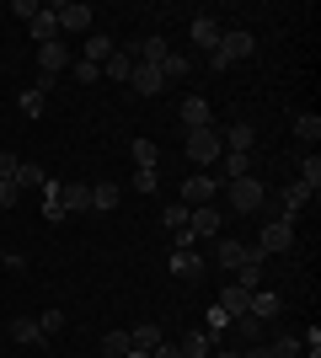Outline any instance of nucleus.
Masks as SVG:
<instances>
[{"label":"nucleus","instance_id":"42","mask_svg":"<svg viewBox=\"0 0 321 358\" xmlns=\"http://www.w3.org/2000/svg\"><path fill=\"white\" fill-rule=\"evenodd\" d=\"M70 70H76V80H80V86H97V75H102L97 64H86V59H76Z\"/></svg>","mask_w":321,"mask_h":358},{"label":"nucleus","instance_id":"41","mask_svg":"<svg viewBox=\"0 0 321 358\" xmlns=\"http://www.w3.org/2000/svg\"><path fill=\"white\" fill-rule=\"evenodd\" d=\"M129 187H134V193H155V187H161V171H139L134 166V182H129Z\"/></svg>","mask_w":321,"mask_h":358},{"label":"nucleus","instance_id":"29","mask_svg":"<svg viewBox=\"0 0 321 358\" xmlns=\"http://www.w3.org/2000/svg\"><path fill=\"white\" fill-rule=\"evenodd\" d=\"M187 75H193V59H183V54H166V59H161V80H187Z\"/></svg>","mask_w":321,"mask_h":358},{"label":"nucleus","instance_id":"37","mask_svg":"<svg viewBox=\"0 0 321 358\" xmlns=\"http://www.w3.org/2000/svg\"><path fill=\"white\" fill-rule=\"evenodd\" d=\"M300 182H306L311 193L321 187V155H306V161H300Z\"/></svg>","mask_w":321,"mask_h":358},{"label":"nucleus","instance_id":"27","mask_svg":"<svg viewBox=\"0 0 321 358\" xmlns=\"http://www.w3.org/2000/svg\"><path fill=\"white\" fill-rule=\"evenodd\" d=\"M43 220H48V224L70 220V214H64V203H59V182H54V177L43 182Z\"/></svg>","mask_w":321,"mask_h":358},{"label":"nucleus","instance_id":"44","mask_svg":"<svg viewBox=\"0 0 321 358\" xmlns=\"http://www.w3.org/2000/svg\"><path fill=\"white\" fill-rule=\"evenodd\" d=\"M16 166H22V161H16L11 150H0V182H16Z\"/></svg>","mask_w":321,"mask_h":358},{"label":"nucleus","instance_id":"32","mask_svg":"<svg viewBox=\"0 0 321 358\" xmlns=\"http://www.w3.org/2000/svg\"><path fill=\"white\" fill-rule=\"evenodd\" d=\"M220 161H225V182H241V177H252V155H236V150H225Z\"/></svg>","mask_w":321,"mask_h":358},{"label":"nucleus","instance_id":"25","mask_svg":"<svg viewBox=\"0 0 321 358\" xmlns=\"http://www.w3.org/2000/svg\"><path fill=\"white\" fill-rule=\"evenodd\" d=\"M166 54H171L166 38H145V43L134 48V59H139V64H155V70H161V59H166Z\"/></svg>","mask_w":321,"mask_h":358},{"label":"nucleus","instance_id":"8","mask_svg":"<svg viewBox=\"0 0 321 358\" xmlns=\"http://www.w3.org/2000/svg\"><path fill=\"white\" fill-rule=\"evenodd\" d=\"M214 193H220V182L204 177V171L183 182V203H187V209H204V203H214Z\"/></svg>","mask_w":321,"mask_h":358},{"label":"nucleus","instance_id":"2","mask_svg":"<svg viewBox=\"0 0 321 358\" xmlns=\"http://www.w3.org/2000/svg\"><path fill=\"white\" fill-rule=\"evenodd\" d=\"M183 150H187V161L193 166H214L220 155H225V129H187L183 134Z\"/></svg>","mask_w":321,"mask_h":358},{"label":"nucleus","instance_id":"12","mask_svg":"<svg viewBox=\"0 0 321 358\" xmlns=\"http://www.w3.org/2000/svg\"><path fill=\"white\" fill-rule=\"evenodd\" d=\"M59 203L64 214H92V187L86 182H59Z\"/></svg>","mask_w":321,"mask_h":358},{"label":"nucleus","instance_id":"17","mask_svg":"<svg viewBox=\"0 0 321 358\" xmlns=\"http://www.w3.org/2000/svg\"><path fill=\"white\" fill-rule=\"evenodd\" d=\"M129 86H134L139 96H155V91H166V80H161V70H155V64H134Z\"/></svg>","mask_w":321,"mask_h":358},{"label":"nucleus","instance_id":"47","mask_svg":"<svg viewBox=\"0 0 321 358\" xmlns=\"http://www.w3.org/2000/svg\"><path fill=\"white\" fill-rule=\"evenodd\" d=\"M241 358H273V348H246Z\"/></svg>","mask_w":321,"mask_h":358},{"label":"nucleus","instance_id":"35","mask_svg":"<svg viewBox=\"0 0 321 358\" xmlns=\"http://www.w3.org/2000/svg\"><path fill=\"white\" fill-rule=\"evenodd\" d=\"M129 348H134V343H129V331H107V337H102V358H123Z\"/></svg>","mask_w":321,"mask_h":358},{"label":"nucleus","instance_id":"50","mask_svg":"<svg viewBox=\"0 0 321 358\" xmlns=\"http://www.w3.org/2000/svg\"><path fill=\"white\" fill-rule=\"evenodd\" d=\"M0 268H6V246H0Z\"/></svg>","mask_w":321,"mask_h":358},{"label":"nucleus","instance_id":"49","mask_svg":"<svg viewBox=\"0 0 321 358\" xmlns=\"http://www.w3.org/2000/svg\"><path fill=\"white\" fill-rule=\"evenodd\" d=\"M123 358H155V353H145V348H129V353H123Z\"/></svg>","mask_w":321,"mask_h":358},{"label":"nucleus","instance_id":"28","mask_svg":"<svg viewBox=\"0 0 321 358\" xmlns=\"http://www.w3.org/2000/svg\"><path fill=\"white\" fill-rule=\"evenodd\" d=\"M134 166L139 171H161V145L155 139H134Z\"/></svg>","mask_w":321,"mask_h":358},{"label":"nucleus","instance_id":"46","mask_svg":"<svg viewBox=\"0 0 321 358\" xmlns=\"http://www.w3.org/2000/svg\"><path fill=\"white\" fill-rule=\"evenodd\" d=\"M155 358H183V353H177V343H161V348H155Z\"/></svg>","mask_w":321,"mask_h":358},{"label":"nucleus","instance_id":"43","mask_svg":"<svg viewBox=\"0 0 321 358\" xmlns=\"http://www.w3.org/2000/svg\"><path fill=\"white\" fill-rule=\"evenodd\" d=\"M43 11V6H38V0H11V16H22V22H32V16Z\"/></svg>","mask_w":321,"mask_h":358},{"label":"nucleus","instance_id":"15","mask_svg":"<svg viewBox=\"0 0 321 358\" xmlns=\"http://www.w3.org/2000/svg\"><path fill=\"white\" fill-rule=\"evenodd\" d=\"M177 353L183 358H209L214 353V337L204 327H193V331H183V337H177Z\"/></svg>","mask_w":321,"mask_h":358},{"label":"nucleus","instance_id":"13","mask_svg":"<svg viewBox=\"0 0 321 358\" xmlns=\"http://www.w3.org/2000/svg\"><path fill=\"white\" fill-rule=\"evenodd\" d=\"M171 273H177L183 284H193V278H204V257L193 252V246H177V252H171Z\"/></svg>","mask_w":321,"mask_h":358},{"label":"nucleus","instance_id":"36","mask_svg":"<svg viewBox=\"0 0 321 358\" xmlns=\"http://www.w3.org/2000/svg\"><path fill=\"white\" fill-rule=\"evenodd\" d=\"M294 134L316 145V139H321V118H316V113H300V118H294Z\"/></svg>","mask_w":321,"mask_h":358},{"label":"nucleus","instance_id":"1","mask_svg":"<svg viewBox=\"0 0 321 358\" xmlns=\"http://www.w3.org/2000/svg\"><path fill=\"white\" fill-rule=\"evenodd\" d=\"M252 48H257V38H252L246 27H230V32H220V43H214V54H209V70H220V75H225L230 64L252 59Z\"/></svg>","mask_w":321,"mask_h":358},{"label":"nucleus","instance_id":"39","mask_svg":"<svg viewBox=\"0 0 321 358\" xmlns=\"http://www.w3.org/2000/svg\"><path fill=\"white\" fill-rule=\"evenodd\" d=\"M273 358H300V337H294V331L273 337Z\"/></svg>","mask_w":321,"mask_h":358},{"label":"nucleus","instance_id":"18","mask_svg":"<svg viewBox=\"0 0 321 358\" xmlns=\"http://www.w3.org/2000/svg\"><path fill=\"white\" fill-rule=\"evenodd\" d=\"M220 224H225V220H220V209H214V203H204V209L187 214V230H193V241H199V236H214Z\"/></svg>","mask_w":321,"mask_h":358},{"label":"nucleus","instance_id":"30","mask_svg":"<svg viewBox=\"0 0 321 358\" xmlns=\"http://www.w3.org/2000/svg\"><path fill=\"white\" fill-rule=\"evenodd\" d=\"M43 182H48V171H43V166L22 161V166H16V182H11V187H16V193H22V187H43Z\"/></svg>","mask_w":321,"mask_h":358},{"label":"nucleus","instance_id":"4","mask_svg":"<svg viewBox=\"0 0 321 358\" xmlns=\"http://www.w3.org/2000/svg\"><path fill=\"white\" fill-rule=\"evenodd\" d=\"M311 198H316V193H311L306 182H290V187H278V198H273V220H284V224H294V214L306 209Z\"/></svg>","mask_w":321,"mask_h":358},{"label":"nucleus","instance_id":"20","mask_svg":"<svg viewBox=\"0 0 321 358\" xmlns=\"http://www.w3.org/2000/svg\"><path fill=\"white\" fill-rule=\"evenodd\" d=\"M80 59L102 70V64L113 59V38H107V32H86V54H80Z\"/></svg>","mask_w":321,"mask_h":358},{"label":"nucleus","instance_id":"7","mask_svg":"<svg viewBox=\"0 0 321 358\" xmlns=\"http://www.w3.org/2000/svg\"><path fill=\"white\" fill-rule=\"evenodd\" d=\"M177 118H183V134H187V129H209V123H214L209 96H183V113H177Z\"/></svg>","mask_w":321,"mask_h":358},{"label":"nucleus","instance_id":"3","mask_svg":"<svg viewBox=\"0 0 321 358\" xmlns=\"http://www.w3.org/2000/svg\"><path fill=\"white\" fill-rule=\"evenodd\" d=\"M225 198H230V209H236V214H262V209H268V187H262L257 177L230 182V187H225Z\"/></svg>","mask_w":321,"mask_h":358},{"label":"nucleus","instance_id":"48","mask_svg":"<svg viewBox=\"0 0 321 358\" xmlns=\"http://www.w3.org/2000/svg\"><path fill=\"white\" fill-rule=\"evenodd\" d=\"M209 358H241V353H230V348H214V353Z\"/></svg>","mask_w":321,"mask_h":358},{"label":"nucleus","instance_id":"23","mask_svg":"<svg viewBox=\"0 0 321 358\" xmlns=\"http://www.w3.org/2000/svg\"><path fill=\"white\" fill-rule=\"evenodd\" d=\"M118 203H123V187H118V182H97V187H92V209L97 214H113Z\"/></svg>","mask_w":321,"mask_h":358},{"label":"nucleus","instance_id":"11","mask_svg":"<svg viewBox=\"0 0 321 358\" xmlns=\"http://www.w3.org/2000/svg\"><path fill=\"white\" fill-rule=\"evenodd\" d=\"M27 32H32V43L43 48V43H59V16H54V6H43V11L27 22Z\"/></svg>","mask_w":321,"mask_h":358},{"label":"nucleus","instance_id":"33","mask_svg":"<svg viewBox=\"0 0 321 358\" xmlns=\"http://www.w3.org/2000/svg\"><path fill=\"white\" fill-rule=\"evenodd\" d=\"M16 107H22V113H27V118H43V107H48V96H43V91H22V96H16Z\"/></svg>","mask_w":321,"mask_h":358},{"label":"nucleus","instance_id":"31","mask_svg":"<svg viewBox=\"0 0 321 358\" xmlns=\"http://www.w3.org/2000/svg\"><path fill=\"white\" fill-rule=\"evenodd\" d=\"M102 75L107 80H129V75H134V54H118V48H113V59L102 64Z\"/></svg>","mask_w":321,"mask_h":358},{"label":"nucleus","instance_id":"6","mask_svg":"<svg viewBox=\"0 0 321 358\" xmlns=\"http://www.w3.org/2000/svg\"><path fill=\"white\" fill-rule=\"evenodd\" d=\"M54 16H59V32H92V6H80V0H70V6H54Z\"/></svg>","mask_w":321,"mask_h":358},{"label":"nucleus","instance_id":"24","mask_svg":"<svg viewBox=\"0 0 321 358\" xmlns=\"http://www.w3.org/2000/svg\"><path fill=\"white\" fill-rule=\"evenodd\" d=\"M193 43H199L204 54H214V43H220V22H214V16H193Z\"/></svg>","mask_w":321,"mask_h":358},{"label":"nucleus","instance_id":"16","mask_svg":"<svg viewBox=\"0 0 321 358\" xmlns=\"http://www.w3.org/2000/svg\"><path fill=\"white\" fill-rule=\"evenodd\" d=\"M214 305H220V310H225L230 321H236V315H246V305H252V289H241V284H225Z\"/></svg>","mask_w":321,"mask_h":358},{"label":"nucleus","instance_id":"45","mask_svg":"<svg viewBox=\"0 0 321 358\" xmlns=\"http://www.w3.org/2000/svg\"><path fill=\"white\" fill-rule=\"evenodd\" d=\"M16 198H22V193H16L11 182H0V209H16Z\"/></svg>","mask_w":321,"mask_h":358},{"label":"nucleus","instance_id":"26","mask_svg":"<svg viewBox=\"0 0 321 358\" xmlns=\"http://www.w3.org/2000/svg\"><path fill=\"white\" fill-rule=\"evenodd\" d=\"M129 343H134V348H145V353H155V348L166 343V331L155 327V321H145V327H134V331H129Z\"/></svg>","mask_w":321,"mask_h":358},{"label":"nucleus","instance_id":"10","mask_svg":"<svg viewBox=\"0 0 321 358\" xmlns=\"http://www.w3.org/2000/svg\"><path fill=\"white\" fill-rule=\"evenodd\" d=\"M187 203H166V209H161V224H166L171 236H177V246H193V230H187Z\"/></svg>","mask_w":321,"mask_h":358},{"label":"nucleus","instance_id":"19","mask_svg":"<svg viewBox=\"0 0 321 358\" xmlns=\"http://www.w3.org/2000/svg\"><path fill=\"white\" fill-rule=\"evenodd\" d=\"M64 64H70V48L64 43H43L38 48V75H59Z\"/></svg>","mask_w":321,"mask_h":358},{"label":"nucleus","instance_id":"5","mask_svg":"<svg viewBox=\"0 0 321 358\" xmlns=\"http://www.w3.org/2000/svg\"><path fill=\"white\" fill-rule=\"evenodd\" d=\"M257 252H262V257L294 252V224H284V220H268V230L257 236Z\"/></svg>","mask_w":321,"mask_h":358},{"label":"nucleus","instance_id":"34","mask_svg":"<svg viewBox=\"0 0 321 358\" xmlns=\"http://www.w3.org/2000/svg\"><path fill=\"white\" fill-rule=\"evenodd\" d=\"M204 331H209L214 343H220V337H225V331H230V315L220 310V305H209V315H204Z\"/></svg>","mask_w":321,"mask_h":358},{"label":"nucleus","instance_id":"9","mask_svg":"<svg viewBox=\"0 0 321 358\" xmlns=\"http://www.w3.org/2000/svg\"><path fill=\"white\" fill-rule=\"evenodd\" d=\"M214 257H220V268H225V273H236L241 262H252V257H262V252H257V246H241V241H230V236H220V252H214Z\"/></svg>","mask_w":321,"mask_h":358},{"label":"nucleus","instance_id":"40","mask_svg":"<svg viewBox=\"0 0 321 358\" xmlns=\"http://www.w3.org/2000/svg\"><path fill=\"white\" fill-rule=\"evenodd\" d=\"M230 327L241 331L246 343H257V337H262V321H257V315H236V321H230Z\"/></svg>","mask_w":321,"mask_h":358},{"label":"nucleus","instance_id":"21","mask_svg":"<svg viewBox=\"0 0 321 358\" xmlns=\"http://www.w3.org/2000/svg\"><path fill=\"white\" fill-rule=\"evenodd\" d=\"M225 150H236V155H252V150H257V129H252V123H230Z\"/></svg>","mask_w":321,"mask_h":358},{"label":"nucleus","instance_id":"38","mask_svg":"<svg viewBox=\"0 0 321 358\" xmlns=\"http://www.w3.org/2000/svg\"><path fill=\"white\" fill-rule=\"evenodd\" d=\"M38 327H43V337L54 343V337L64 331V310H43V315H38Z\"/></svg>","mask_w":321,"mask_h":358},{"label":"nucleus","instance_id":"14","mask_svg":"<svg viewBox=\"0 0 321 358\" xmlns=\"http://www.w3.org/2000/svg\"><path fill=\"white\" fill-rule=\"evenodd\" d=\"M11 343H22V348H43L48 343L43 327H38V315H11Z\"/></svg>","mask_w":321,"mask_h":358},{"label":"nucleus","instance_id":"22","mask_svg":"<svg viewBox=\"0 0 321 358\" xmlns=\"http://www.w3.org/2000/svg\"><path fill=\"white\" fill-rule=\"evenodd\" d=\"M278 310H284V299H278L273 289H252V305H246V315H257V321L268 315V321H273Z\"/></svg>","mask_w":321,"mask_h":358}]
</instances>
